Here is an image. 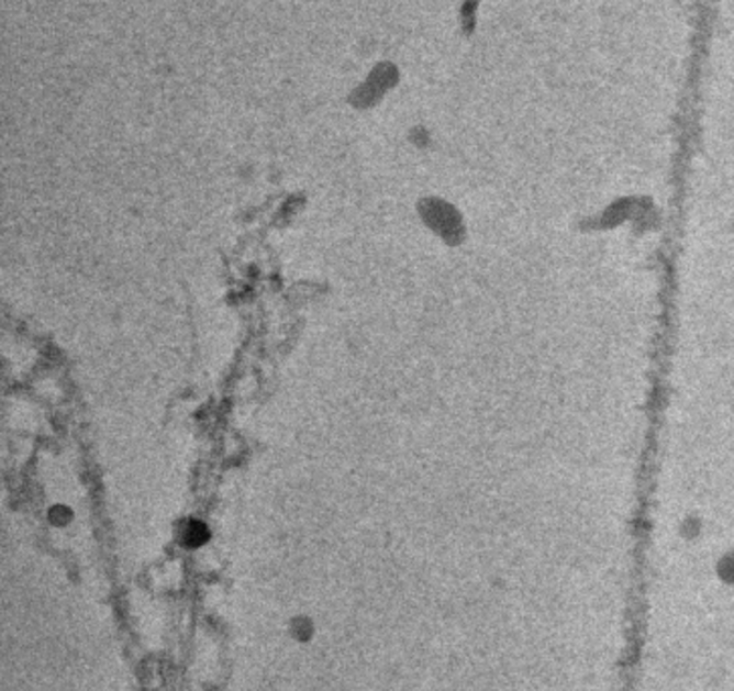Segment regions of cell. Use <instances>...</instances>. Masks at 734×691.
<instances>
[{"mask_svg":"<svg viewBox=\"0 0 734 691\" xmlns=\"http://www.w3.org/2000/svg\"><path fill=\"white\" fill-rule=\"evenodd\" d=\"M204 536H207V532H204L201 524H194V526L187 532V540H192V544H201V542H204Z\"/></svg>","mask_w":734,"mask_h":691,"instance_id":"1","label":"cell"}]
</instances>
